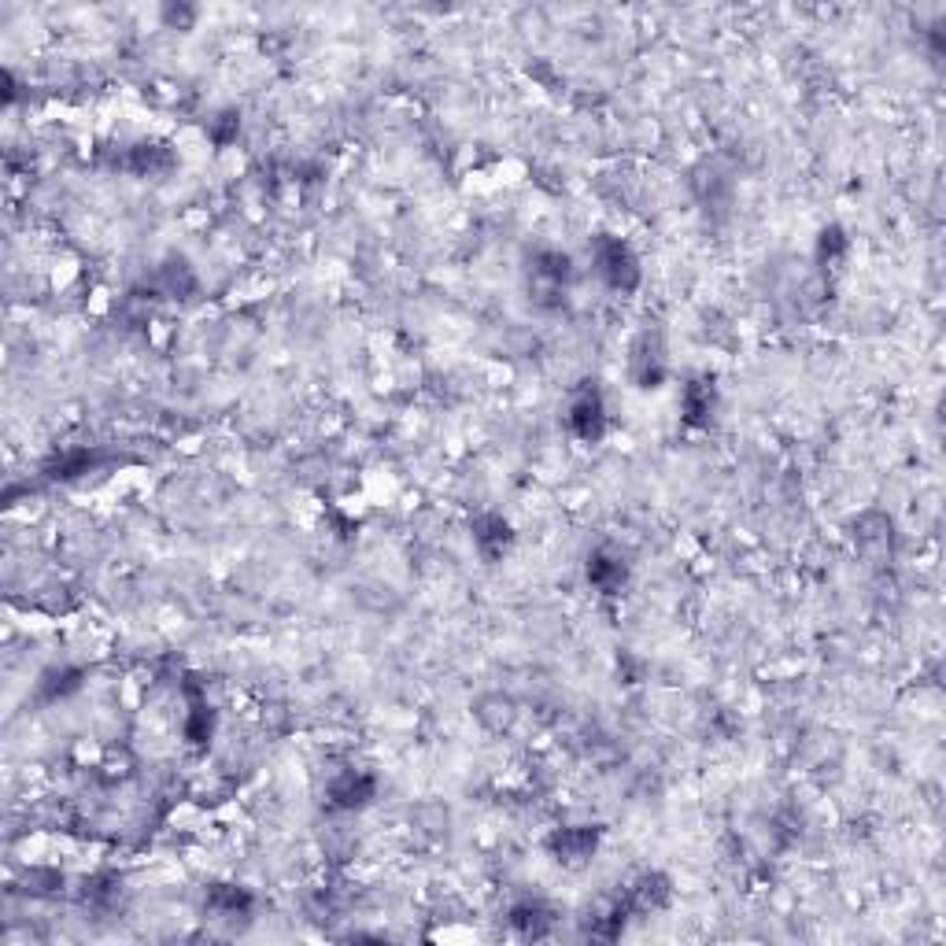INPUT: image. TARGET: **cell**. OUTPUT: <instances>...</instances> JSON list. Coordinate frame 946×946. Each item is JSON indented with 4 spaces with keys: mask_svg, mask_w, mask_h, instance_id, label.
Returning a JSON list of instances; mask_svg holds the SVG:
<instances>
[{
    "mask_svg": "<svg viewBox=\"0 0 946 946\" xmlns=\"http://www.w3.org/2000/svg\"><path fill=\"white\" fill-rule=\"evenodd\" d=\"M595 270L603 274L610 289H632L640 281V267L632 252L621 241H599L595 244Z\"/></svg>",
    "mask_w": 946,
    "mask_h": 946,
    "instance_id": "1",
    "label": "cell"
},
{
    "mask_svg": "<svg viewBox=\"0 0 946 946\" xmlns=\"http://www.w3.org/2000/svg\"><path fill=\"white\" fill-rule=\"evenodd\" d=\"M551 850L558 854V862L581 865L595 854V832H588V828H562V832L551 836Z\"/></svg>",
    "mask_w": 946,
    "mask_h": 946,
    "instance_id": "2",
    "label": "cell"
},
{
    "mask_svg": "<svg viewBox=\"0 0 946 946\" xmlns=\"http://www.w3.org/2000/svg\"><path fill=\"white\" fill-rule=\"evenodd\" d=\"M477 721L488 728V732H507L510 725H514V717H518V710H514V699L503 692H492L485 695V699H477Z\"/></svg>",
    "mask_w": 946,
    "mask_h": 946,
    "instance_id": "3",
    "label": "cell"
},
{
    "mask_svg": "<svg viewBox=\"0 0 946 946\" xmlns=\"http://www.w3.org/2000/svg\"><path fill=\"white\" fill-rule=\"evenodd\" d=\"M603 422H607V414H603V403H599V396H584V400L573 403L570 425H573V433H577L581 440L599 437V433H603Z\"/></svg>",
    "mask_w": 946,
    "mask_h": 946,
    "instance_id": "4",
    "label": "cell"
},
{
    "mask_svg": "<svg viewBox=\"0 0 946 946\" xmlns=\"http://www.w3.org/2000/svg\"><path fill=\"white\" fill-rule=\"evenodd\" d=\"M510 921H514V928L522 935H533V939H540V935L547 932V924H551V917H547L544 906H536V902H529V906H518V910L510 913Z\"/></svg>",
    "mask_w": 946,
    "mask_h": 946,
    "instance_id": "5",
    "label": "cell"
},
{
    "mask_svg": "<svg viewBox=\"0 0 946 946\" xmlns=\"http://www.w3.org/2000/svg\"><path fill=\"white\" fill-rule=\"evenodd\" d=\"M588 577H592L603 592H614L621 581H625V566H621L618 558H607V555H595L592 566H588Z\"/></svg>",
    "mask_w": 946,
    "mask_h": 946,
    "instance_id": "6",
    "label": "cell"
}]
</instances>
